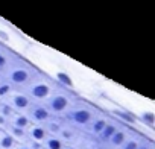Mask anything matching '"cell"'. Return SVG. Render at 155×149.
Returning a JSON list of instances; mask_svg holds the SVG:
<instances>
[{
  "label": "cell",
  "mask_w": 155,
  "mask_h": 149,
  "mask_svg": "<svg viewBox=\"0 0 155 149\" xmlns=\"http://www.w3.org/2000/svg\"><path fill=\"white\" fill-rule=\"evenodd\" d=\"M9 125H14L17 128H21V129H28V126L31 125V120L29 117L26 116V113H12L8 119Z\"/></svg>",
  "instance_id": "16"
},
{
  "label": "cell",
  "mask_w": 155,
  "mask_h": 149,
  "mask_svg": "<svg viewBox=\"0 0 155 149\" xmlns=\"http://www.w3.org/2000/svg\"><path fill=\"white\" fill-rule=\"evenodd\" d=\"M53 79H55L59 85L73 90V82H71V79H70V76H68L67 73H64V71H58V73H56V76H55Z\"/></svg>",
  "instance_id": "21"
},
{
  "label": "cell",
  "mask_w": 155,
  "mask_h": 149,
  "mask_svg": "<svg viewBox=\"0 0 155 149\" xmlns=\"http://www.w3.org/2000/svg\"><path fill=\"white\" fill-rule=\"evenodd\" d=\"M146 137H149V135H146V134H144L143 131H140L138 128H132V131L129 132L128 138L122 143V146H120L119 149H137V147L143 143V140H144Z\"/></svg>",
  "instance_id": "12"
},
{
  "label": "cell",
  "mask_w": 155,
  "mask_h": 149,
  "mask_svg": "<svg viewBox=\"0 0 155 149\" xmlns=\"http://www.w3.org/2000/svg\"><path fill=\"white\" fill-rule=\"evenodd\" d=\"M41 144L32 143V141H23V143H17L14 146V149H40Z\"/></svg>",
  "instance_id": "24"
},
{
  "label": "cell",
  "mask_w": 155,
  "mask_h": 149,
  "mask_svg": "<svg viewBox=\"0 0 155 149\" xmlns=\"http://www.w3.org/2000/svg\"><path fill=\"white\" fill-rule=\"evenodd\" d=\"M137 149H155V141L152 137H146L143 140V143L137 147Z\"/></svg>",
  "instance_id": "25"
},
{
  "label": "cell",
  "mask_w": 155,
  "mask_h": 149,
  "mask_svg": "<svg viewBox=\"0 0 155 149\" xmlns=\"http://www.w3.org/2000/svg\"><path fill=\"white\" fill-rule=\"evenodd\" d=\"M3 81H5V78H3V74H2V73H0V84H2Z\"/></svg>",
  "instance_id": "28"
},
{
  "label": "cell",
  "mask_w": 155,
  "mask_h": 149,
  "mask_svg": "<svg viewBox=\"0 0 155 149\" xmlns=\"http://www.w3.org/2000/svg\"><path fill=\"white\" fill-rule=\"evenodd\" d=\"M12 90H15L11 84H8L6 81H3L2 84H0V101H3V99H6L11 93H12Z\"/></svg>",
  "instance_id": "22"
},
{
  "label": "cell",
  "mask_w": 155,
  "mask_h": 149,
  "mask_svg": "<svg viewBox=\"0 0 155 149\" xmlns=\"http://www.w3.org/2000/svg\"><path fill=\"white\" fill-rule=\"evenodd\" d=\"M41 146L44 149H62L64 147V141L58 135H47L44 138V141L41 143Z\"/></svg>",
  "instance_id": "19"
},
{
  "label": "cell",
  "mask_w": 155,
  "mask_h": 149,
  "mask_svg": "<svg viewBox=\"0 0 155 149\" xmlns=\"http://www.w3.org/2000/svg\"><path fill=\"white\" fill-rule=\"evenodd\" d=\"M78 96L79 94H78L74 90L65 88V87H62L56 82L55 90L52 91V94L43 104L46 105V108L50 111L52 116H64Z\"/></svg>",
  "instance_id": "4"
},
{
  "label": "cell",
  "mask_w": 155,
  "mask_h": 149,
  "mask_svg": "<svg viewBox=\"0 0 155 149\" xmlns=\"http://www.w3.org/2000/svg\"><path fill=\"white\" fill-rule=\"evenodd\" d=\"M62 149H79L78 146H74V144H64V147Z\"/></svg>",
  "instance_id": "27"
},
{
  "label": "cell",
  "mask_w": 155,
  "mask_h": 149,
  "mask_svg": "<svg viewBox=\"0 0 155 149\" xmlns=\"http://www.w3.org/2000/svg\"><path fill=\"white\" fill-rule=\"evenodd\" d=\"M111 117H114L116 120H119L123 125H128L131 128H138V122H137V116L134 113H131L129 110H125L122 107H113V108H104Z\"/></svg>",
  "instance_id": "6"
},
{
  "label": "cell",
  "mask_w": 155,
  "mask_h": 149,
  "mask_svg": "<svg viewBox=\"0 0 155 149\" xmlns=\"http://www.w3.org/2000/svg\"><path fill=\"white\" fill-rule=\"evenodd\" d=\"M122 123L119 122V120H116L114 117H111L110 116V119H108V122H107V125L104 126V129L99 132V135L96 137V140L102 144V146H105L107 143H108V140L111 138V135L117 131V128L120 126Z\"/></svg>",
  "instance_id": "11"
},
{
  "label": "cell",
  "mask_w": 155,
  "mask_h": 149,
  "mask_svg": "<svg viewBox=\"0 0 155 149\" xmlns=\"http://www.w3.org/2000/svg\"><path fill=\"white\" fill-rule=\"evenodd\" d=\"M17 56V53L14 50H11L8 46L0 43V73L3 74V71L6 70V67L9 65V62Z\"/></svg>",
  "instance_id": "15"
},
{
  "label": "cell",
  "mask_w": 155,
  "mask_h": 149,
  "mask_svg": "<svg viewBox=\"0 0 155 149\" xmlns=\"http://www.w3.org/2000/svg\"><path fill=\"white\" fill-rule=\"evenodd\" d=\"M5 131L17 141V143H23V141H28V134H26V129H21V128H17L14 125H9L5 128Z\"/></svg>",
  "instance_id": "17"
},
{
  "label": "cell",
  "mask_w": 155,
  "mask_h": 149,
  "mask_svg": "<svg viewBox=\"0 0 155 149\" xmlns=\"http://www.w3.org/2000/svg\"><path fill=\"white\" fill-rule=\"evenodd\" d=\"M97 111H99V107L96 104H93L87 99H82L81 96H78L62 117L67 123L84 131L85 126L91 122V119L96 116Z\"/></svg>",
  "instance_id": "2"
},
{
  "label": "cell",
  "mask_w": 155,
  "mask_h": 149,
  "mask_svg": "<svg viewBox=\"0 0 155 149\" xmlns=\"http://www.w3.org/2000/svg\"><path fill=\"white\" fill-rule=\"evenodd\" d=\"M101 149H110V147H107V146H102V147H101Z\"/></svg>",
  "instance_id": "29"
},
{
  "label": "cell",
  "mask_w": 155,
  "mask_h": 149,
  "mask_svg": "<svg viewBox=\"0 0 155 149\" xmlns=\"http://www.w3.org/2000/svg\"><path fill=\"white\" fill-rule=\"evenodd\" d=\"M37 73H38V68L32 62H29L28 59H25L23 56L17 53V56L9 62V65L3 71V78L15 90H23Z\"/></svg>",
  "instance_id": "1"
},
{
  "label": "cell",
  "mask_w": 155,
  "mask_h": 149,
  "mask_svg": "<svg viewBox=\"0 0 155 149\" xmlns=\"http://www.w3.org/2000/svg\"><path fill=\"white\" fill-rule=\"evenodd\" d=\"M132 131V128L131 126H128V125H120L119 128H117V131L111 135V138L108 140V143L105 144L107 147H110V149H119L120 146H122V143L128 138V135H129V132Z\"/></svg>",
  "instance_id": "10"
},
{
  "label": "cell",
  "mask_w": 155,
  "mask_h": 149,
  "mask_svg": "<svg viewBox=\"0 0 155 149\" xmlns=\"http://www.w3.org/2000/svg\"><path fill=\"white\" fill-rule=\"evenodd\" d=\"M82 134H84L82 129H79V128H76V126H73V125L65 122V125L61 128L58 137L64 141V144H74L76 146L78 143H79Z\"/></svg>",
  "instance_id": "9"
},
{
  "label": "cell",
  "mask_w": 155,
  "mask_h": 149,
  "mask_svg": "<svg viewBox=\"0 0 155 149\" xmlns=\"http://www.w3.org/2000/svg\"><path fill=\"white\" fill-rule=\"evenodd\" d=\"M40 149H44V147H43V146H41V147H40Z\"/></svg>",
  "instance_id": "30"
},
{
  "label": "cell",
  "mask_w": 155,
  "mask_h": 149,
  "mask_svg": "<svg viewBox=\"0 0 155 149\" xmlns=\"http://www.w3.org/2000/svg\"><path fill=\"white\" fill-rule=\"evenodd\" d=\"M8 117H5L3 114H0V129H5L8 126Z\"/></svg>",
  "instance_id": "26"
},
{
  "label": "cell",
  "mask_w": 155,
  "mask_h": 149,
  "mask_svg": "<svg viewBox=\"0 0 155 149\" xmlns=\"http://www.w3.org/2000/svg\"><path fill=\"white\" fill-rule=\"evenodd\" d=\"M26 134H28V141H32V143H37V144H41L44 141V138L47 137L44 126L37 125V123H31L26 129Z\"/></svg>",
  "instance_id": "13"
},
{
  "label": "cell",
  "mask_w": 155,
  "mask_h": 149,
  "mask_svg": "<svg viewBox=\"0 0 155 149\" xmlns=\"http://www.w3.org/2000/svg\"><path fill=\"white\" fill-rule=\"evenodd\" d=\"M64 125H65V120H64L62 116H50V117L43 123V126H44L47 135H58L59 131H61V128H62Z\"/></svg>",
  "instance_id": "14"
},
{
  "label": "cell",
  "mask_w": 155,
  "mask_h": 149,
  "mask_svg": "<svg viewBox=\"0 0 155 149\" xmlns=\"http://www.w3.org/2000/svg\"><path fill=\"white\" fill-rule=\"evenodd\" d=\"M108 119H110V114H108L104 108H99V111L96 113V116H94V117L91 119V122L85 126L84 132L88 134V135H91V137H97L99 132H101V131L104 129V126L107 125Z\"/></svg>",
  "instance_id": "8"
},
{
  "label": "cell",
  "mask_w": 155,
  "mask_h": 149,
  "mask_svg": "<svg viewBox=\"0 0 155 149\" xmlns=\"http://www.w3.org/2000/svg\"><path fill=\"white\" fill-rule=\"evenodd\" d=\"M26 116L29 117L31 123H37V125H43L52 114L50 111L46 108V105L43 102H32L31 107L26 111Z\"/></svg>",
  "instance_id": "7"
},
{
  "label": "cell",
  "mask_w": 155,
  "mask_h": 149,
  "mask_svg": "<svg viewBox=\"0 0 155 149\" xmlns=\"http://www.w3.org/2000/svg\"><path fill=\"white\" fill-rule=\"evenodd\" d=\"M55 87H56V81L52 76L46 74L44 71L38 70V73L23 88V91L31 98L32 102H46V99L52 94Z\"/></svg>",
  "instance_id": "3"
},
{
  "label": "cell",
  "mask_w": 155,
  "mask_h": 149,
  "mask_svg": "<svg viewBox=\"0 0 155 149\" xmlns=\"http://www.w3.org/2000/svg\"><path fill=\"white\" fill-rule=\"evenodd\" d=\"M3 101L8 102L9 107H11L15 113H26L28 108H29L31 104H32L31 98H29L23 90H12V93H11L6 99H3Z\"/></svg>",
  "instance_id": "5"
},
{
  "label": "cell",
  "mask_w": 155,
  "mask_h": 149,
  "mask_svg": "<svg viewBox=\"0 0 155 149\" xmlns=\"http://www.w3.org/2000/svg\"><path fill=\"white\" fill-rule=\"evenodd\" d=\"M135 116H137L138 126L143 125V126H146L149 129H153V126H155V116H153L152 111H143V113L135 114Z\"/></svg>",
  "instance_id": "18"
},
{
  "label": "cell",
  "mask_w": 155,
  "mask_h": 149,
  "mask_svg": "<svg viewBox=\"0 0 155 149\" xmlns=\"http://www.w3.org/2000/svg\"><path fill=\"white\" fill-rule=\"evenodd\" d=\"M15 144L17 141L5 129H0V149H14Z\"/></svg>",
  "instance_id": "20"
},
{
  "label": "cell",
  "mask_w": 155,
  "mask_h": 149,
  "mask_svg": "<svg viewBox=\"0 0 155 149\" xmlns=\"http://www.w3.org/2000/svg\"><path fill=\"white\" fill-rule=\"evenodd\" d=\"M14 113V110L9 107V104L8 102H5V101H0V114H3L5 117H8L9 119V116Z\"/></svg>",
  "instance_id": "23"
}]
</instances>
